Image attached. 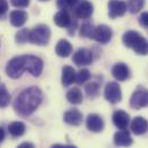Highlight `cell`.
I'll return each instance as SVG.
<instances>
[{
    "mask_svg": "<svg viewBox=\"0 0 148 148\" xmlns=\"http://www.w3.org/2000/svg\"><path fill=\"white\" fill-rule=\"evenodd\" d=\"M44 62L40 58L34 55H22L13 58L6 66V74L13 79L20 78L24 71H28L35 77H39L42 73Z\"/></svg>",
    "mask_w": 148,
    "mask_h": 148,
    "instance_id": "1",
    "label": "cell"
},
{
    "mask_svg": "<svg viewBox=\"0 0 148 148\" xmlns=\"http://www.w3.org/2000/svg\"><path fill=\"white\" fill-rule=\"evenodd\" d=\"M42 101V93L36 86L23 90L14 102V109L21 116H29L40 106Z\"/></svg>",
    "mask_w": 148,
    "mask_h": 148,
    "instance_id": "2",
    "label": "cell"
},
{
    "mask_svg": "<svg viewBox=\"0 0 148 148\" xmlns=\"http://www.w3.org/2000/svg\"><path fill=\"white\" fill-rule=\"evenodd\" d=\"M123 44L126 47L132 48L138 55L143 56L148 54V40L137 31H126L123 35Z\"/></svg>",
    "mask_w": 148,
    "mask_h": 148,
    "instance_id": "3",
    "label": "cell"
},
{
    "mask_svg": "<svg viewBox=\"0 0 148 148\" xmlns=\"http://www.w3.org/2000/svg\"><path fill=\"white\" fill-rule=\"evenodd\" d=\"M51 39V30L45 24H38L30 31V42L38 45V46H45L48 44Z\"/></svg>",
    "mask_w": 148,
    "mask_h": 148,
    "instance_id": "4",
    "label": "cell"
},
{
    "mask_svg": "<svg viewBox=\"0 0 148 148\" xmlns=\"http://www.w3.org/2000/svg\"><path fill=\"white\" fill-rule=\"evenodd\" d=\"M130 106L133 109H141L148 107V91L144 87L137 88L130 99Z\"/></svg>",
    "mask_w": 148,
    "mask_h": 148,
    "instance_id": "5",
    "label": "cell"
},
{
    "mask_svg": "<svg viewBox=\"0 0 148 148\" xmlns=\"http://www.w3.org/2000/svg\"><path fill=\"white\" fill-rule=\"evenodd\" d=\"M105 98L107 101L115 105L122 100V90L118 83L109 82L105 87Z\"/></svg>",
    "mask_w": 148,
    "mask_h": 148,
    "instance_id": "6",
    "label": "cell"
},
{
    "mask_svg": "<svg viewBox=\"0 0 148 148\" xmlns=\"http://www.w3.org/2000/svg\"><path fill=\"white\" fill-rule=\"evenodd\" d=\"M111 37H112V31L106 24H100V25L95 27L93 29V32H92V36H91L92 39H94L95 41H98L100 44L109 42L111 40Z\"/></svg>",
    "mask_w": 148,
    "mask_h": 148,
    "instance_id": "7",
    "label": "cell"
},
{
    "mask_svg": "<svg viewBox=\"0 0 148 148\" xmlns=\"http://www.w3.org/2000/svg\"><path fill=\"white\" fill-rule=\"evenodd\" d=\"M93 13V5L87 0H80L74 8V15L77 20H87Z\"/></svg>",
    "mask_w": 148,
    "mask_h": 148,
    "instance_id": "8",
    "label": "cell"
},
{
    "mask_svg": "<svg viewBox=\"0 0 148 148\" xmlns=\"http://www.w3.org/2000/svg\"><path fill=\"white\" fill-rule=\"evenodd\" d=\"M93 61V54L90 49L86 48H79L73 56V62L78 67L88 66Z\"/></svg>",
    "mask_w": 148,
    "mask_h": 148,
    "instance_id": "9",
    "label": "cell"
},
{
    "mask_svg": "<svg viewBox=\"0 0 148 148\" xmlns=\"http://www.w3.org/2000/svg\"><path fill=\"white\" fill-rule=\"evenodd\" d=\"M127 10V6L122 0H110L108 2V15L110 18L123 16Z\"/></svg>",
    "mask_w": 148,
    "mask_h": 148,
    "instance_id": "10",
    "label": "cell"
},
{
    "mask_svg": "<svg viewBox=\"0 0 148 148\" xmlns=\"http://www.w3.org/2000/svg\"><path fill=\"white\" fill-rule=\"evenodd\" d=\"M86 126L92 132H101L105 127L103 119L97 114H90L86 118Z\"/></svg>",
    "mask_w": 148,
    "mask_h": 148,
    "instance_id": "11",
    "label": "cell"
},
{
    "mask_svg": "<svg viewBox=\"0 0 148 148\" xmlns=\"http://www.w3.org/2000/svg\"><path fill=\"white\" fill-rule=\"evenodd\" d=\"M133 143L130 132L125 130H119L114 134V144L118 147H129Z\"/></svg>",
    "mask_w": 148,
    "mask_h": 148,
    "instance_id": "12",
    "label": "cell"
},
{
    "mask_svg": "<svg viewBox=\"0 0 148 148\" xmlns=\"http://www.w3.org/2000/svg\"><path fill=\"white\" fill-rule=\"evenodd\" d=\"M112 122L119 130H125L130 123V116L124 110H116L112 115Z\"/></svg>",
    "mask_w": 148,
    "mask_h": 148,
    "instance_id": "13",
    "label": "cell"
},
{
    "mask_svg": "<svg viewBox=\"0 0 148 148\" xmlns=\"http://www.w3.org/2000/svg\"><path fill=\"white\" fill-rule=\"evenodd\" d=\"M111 74L114 76V78L118 82H124L130 77V69L125 63H116L112 69H111Z\"/></svg>",
    "mask_w": 148,
    "mask_h": 148,
    "instance_id": "14",
    "label": "cell"
},
{
    "mask_svg": "<svg viewBox=\"0 0 148 148\" xmlns=\"http://www.w3.org/2000/svg\"><path fill=\"white\" fill-rule=\"evenodd\" d=\"M148 130V122L147 119H145L144 117L141 116H138L136 117L132 123H131V131L137 134V136H141V134H145Z\"/></svg>",
    "mask_w": 148,
    "mask_h": 148,
    "instance_id": "15",
    "label": "cell"
},
{
    "mask_svg": "<svg viewBox=\"0 0 148 148\" xmlns=\"http://www.w3.org/2000/svg\"><path fill=\"white\" fill-rule=\"evenodd\" d=\"M63 119L67 124L77 126V125H80L83 123V114L76 108L69 109L67 112H64Z\"/></svg>",
    "mask_w": 148,
    "mask_h": 148,
    "instance_id": "16",
    "label": "cell"
},
{
    "mask_svg": "<svg viewBox=\"0 0 148 148\" xmlns=\"http://www.w3.org/2000/svg\"><path fill=\"white\" fill-rule=\"evenodd\" d=\"M9 20L12 25L16 28H21L28 21V13L24 10H13L9 14Z\"/></svg>",
    "mask_w": 148,
    "mask_h": 148,
    "instance_id": "17",
    "label": "cell"
},
{
    "mask_svg": "<svg viewBox=\"0 0 148 148\" xmlns=\"http://www.w3.org/2000/svg\"><path fill=\"white\" fill-rule=\"evenodd\" d=\"M71 21H73V18L67 10H60L54 15V23L59 28H67L68 29L71 24Z\"/></svg>",
    "mask_w": 148,
    "mask_h": 148,
    "instance_id": "18",
    "label": "cell"
},
{
    "mask_svg": "<svg viewBox=\"0 0 148 148\" xmlns=\"http://www.w3.org/2000/svg\"><path fill=\"white\" fill-rule=\"evenodd\" d=\"M55 52L60 58H68L71 53H73V46L71 44L66 40V39H61L59 40V42L56 44L55 47Z\"/></svg>",
    "mask_w": 148,
    "mask_h": 148,
    "instance_id": "19",
    "label": "cell"
},
{
    "mask_svg": "<svg viewBox=\"0 0 148 148\" xmlns=\"http://www.w3.org/2000/svg\"><path fill=\"white\" fill-rule=\"evenodd\" d=\"M76 79V71L73 67L66 66L62 68V85L63 86H70L75 83Z\"/></svg>",
    "mask_w": 148,
    "mask_h": 148,
    "instance_id": "20",
    "label": "cell"
},
{
    "mask_svg": "<svg viewBox=\"0 0 148 148\" xmlns=\"http://www.w3.org/2000/svg\"><path fill=\"white\" fill-rule=\"evenodd\" d=\"M8 132L12 137H21L25 133V124L22 122H13L8 125Z\"/></svg>",
    "mask_w": 148,
    "mask_h": 148,
    "instance_id": "21",
    "label": "cell"
},
{
    "mask_svg": "<svg viewBox=\"0 0 148 148\" xmlns=\"http://www.w3.org/2000/svg\"><path fill=\"white\" fill-rule=\"evenodd\" d=\"M67 100L71 103V105H80L83 102V93L78 87L70 88L67 92Z\"/></svg>",
    "mask_w": 148,
    "mask_h": 148,
    "instance_id": "22",
    "label": "cell"
},
{
    "mask_svg": "<svg viewBox=\"0 0 148 148\" xmlns=\"http://www.w3.org/2000/svg\"><path fill=\"white\" fill-rule=\"evenodd\" d=\"M85 91L86 94L88 95V98H97L99 95V91H100V85L97 82H91L88 84H86L85 86Z\"/></svg>",
    "mask_w": 148,
    "mask_h": 148,
    "instance_id": "23",
    "label": "cell"
},
{
    "mask_svg": "<svg viewBox=\"0 0 148 148\" xmlns=\"http://www.w3.org/2000/svg\"><path fill=\"white\" fill-rule=\"evenodd\" d=\"M10 94L5 85H0V108H5L10 102Z\"/></svg>",
    "mask_w": 148,
    "mask_h": 148,
    "instance_id": "24",
    "label": "cell"
},
{
    "mask_svg": "<svg viewBox=\"0 0 148 148\" xmlns=\"http://www.w3.org/2000/svg\"><path fill=\"white\" fill-rule=\"evenodd\" d=\"M144 3H145V0H129L126 6H127V9L130 10V13L136 14L143 9Z\"/></svg>",
    "mask_w": 148,
    "mask_h": 148,
    "instance_id": "25",
    "label": "cell"
},
{
    "mask_svg": "<svg viewBox=\"0 0 148 148\" xmlns=\"http://www.w3.org/2000/svg\"><path fill=\"white\" fill-rule=\"evenodd\" d=\"M15 41L17 44H25V42L30 41V30H28L25 28L18 30L15 35Z\"/></svg>",
    "mask_w": 148,
    "mask_h": 148,
    "instance_id": "26",
    "label": "cell"
},
{
    "mask_svg": "<svg viewBox=\"0 0 148 148\" xmlns=\"http://www.w3.org/2000/svg\"><path fill=\"white\" fill-rule=\"evenodd\" d=\"M80 2V0H58V7L61 10H70Z\"/></svg>",
    "mask_w": 148,
    "mask_h": 148,
    "instance_id": "27",
    "label": "cell"
},
{
    "mask_svg": "<svg viewBox=\"0 0 148 148\" xmlns=\"http://www.w3.org/2000/svg\"><path fill=\"white\" fill-rule=\"evenodd\" d=\"M90 78H91L90 70H88V69H82V70H79V71L76 74V79H75V82H76L77 84L82 85V84L86 83Z\"/></svg>",
    "mask_w": 148,
    "mask_h": 148,
    "instance_id": "28",
    "label": "cell"
},
{
    "mask_svg": "<svg viewBox=\"0 0 148 148\" xmlns=\"http://www.w3.org/2000/svg\"><path fill=\"white\" fill-rule=\"evenodd\" d=\"M93 29H94V27H93L91 23H84V24L80 27V29H79V35H80V37L91 38L92 32H93Z\"/></svg>",
    "mask_w": 148,
    "mask_h": 148,
    "instance_id": "29",
    "label": "cell"
},
{
    "mask_svg": "<svg viewBox=\"0 0 148 148\" xmlns=\"http://www.w3.org/2000/svg\"><path fill=\"white\" fill-rule=\"evenodd\" d=\"M10 3L16 8H25L30 5V0H10Z\"/></svg>",
    "mask_w": 148,
    "mask_h": 148,
    "instance_id": "30",
    "label": "cell"
},
{
    "mask_svg": "<svg viewBox=\"0 0 148 148\" xmlns=\"http://www.w3.org/2000/svg\"><path fill=\"white\" fill-rule=\"evenodd\" d=\"M139 23L141 27L144 28H148V12H145L140 15L139 17Z\"/></svg>",
    "mask_w": 148,
    "mask_h": 148,
    "instance_id": "31",
    "label": "cell"
},
{
    "mask_svg": "<svg viewBox=\"0 0 148 148\" xmlns=\"http://www.w3.org/2000/svg\"><path fill=\"white\" fill-rule=\"evenodd\" d=\"M8 9V2L7 0H0V16H2Z\"/></svg>",
    "mask_w": 148,
    "mask_h": 148,
    "instance_id": "32",
    "label": "cell"
},
{
    "mask_svg": "<svg viewBox=\"0 0 148 148\" xmlns=\"http://www.w3.org/2000/svg\"><path fill=\"white\" fill-rule=\"evenodd\" d=\"M17 148H35V145L34 144H31V143H22L21 145H18V147Z\"/></svg>",
    "mask_w": 148,
    "mask_h": 148,
    "instance_id": "33",
    "label": "cell"
},
{
    "mask_svg": "<svg viewBox=\"0 0 148 148\" xmlns=\"http://www.w3.org/2000/svg\"><path fill=\"white\" fill-rule=\"evenodd\" d=\"M51 148H77V147L73 146V145H60V144H56V145H53Z\"/></svg>",
    "mask_w": 148,
    "mask_h": 148,
    "instance_id": "34",
    "label": "cell"
},
{
    "mask_svg": "<svg viewBox=\"0 0 148 148\" xmlns=\"http://www.w3.org/2000/svg\"><path fill=\"white\" fill-rule=\"evenodd\" d=\"M3 139H5V131H3V129L0 126V143H2Z\"/></svg>",
    "mask_w": 148,
    "mask_h": 148,
    "instance_id": "35",
    "label": "cell"
},
{
    "mask_svg": "<svg viewBox=\"0 0 148 148\" xmlns=\"http://www.w3.org/2000/svg\"><path fill=\"white\" fill-rule=\"evenodd\" d=\"M40 1H47V0H40Z\"/></svg>",
    "mask_w": 148,
    "mask_h": 148,
    "instance_id": "36",
    "label": "cell"
},
{
    "mask_svg": "<svg viewBox=\"0 0 148 148\" xmlns=\"http://www.w3.org/2000/svg\"><path fill=\"white\" fill-rule=\"evenodd\" d=\"M0 46H1V42H0Z\"/></svg>",
    "mask_w": 148,
    "mask_h": 148,
    "instance_id": "37",
    "label": "cell"
}]
</instances>
